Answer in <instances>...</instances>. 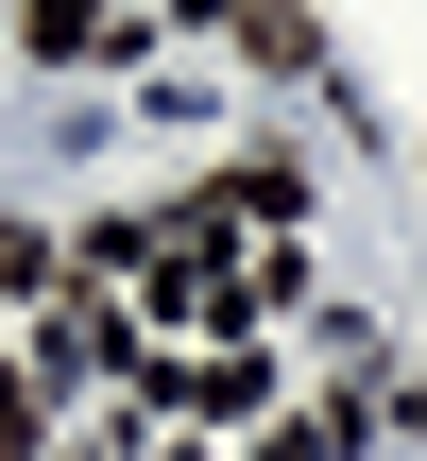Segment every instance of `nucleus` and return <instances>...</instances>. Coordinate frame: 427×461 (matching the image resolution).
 Here are the masks:
<instances>
[{
  "label": "nucleus",
  "instance_id": "f257e3e1",
  "mask_svg": "<svg viewBox=\"0 0 427 461\" xmlns=\"http://www.w3.org/2000/svg\"><path fill=\"white\" fill-rule=\"evenodd\" d=\"M223 34H240L257 68H325V17H308V0H223Z\"/></svg>",
  "mask_w": 427,
  "mask_h": 461
},
{
  "label": "nucleus",
  "instance_id": "f03ea898",
  "mask_svg": "<svg viewBox=\"0 0 427 461\" xmlns=\"http://www.w3.org/2000/svg\"><path fill=\"white\" fill-rule=\"evenodd\" d=\"M223 205H240V222H291V205H308V171H291V154H257V171H223Z\"/></svg>",
  "mask_w": 427,
  "mask_h": 461
},
{
  "label": "nucleus",
  "instance_id": "7ed1b4c3",
  "mask_svg": "<svg viewBox=\"0 0 427 461\" xmlns=\"http://www.w3.org/2000/svg\"><path fill=\"white\" fill-rule=\"evenodd\" d=\"M120 34V0H34V51H103Z\"/></svg>",
  "mask_w": 427,
  "mask_h": 461
},
{
  "label": "nucleus",
  "instance_id": "20e7f679",
  "mask_svg": "<svg viewBox=\"0 0 427 461\" xmlns=\"http://www.w3.org/2000/svg\"><path fill=\"white\" fill-rule=\"evenodd\" d=\"M342 445H359V411H291V428H274L257 461H342Z\"/></svg>",
  "mask_w": 427,
  "mask_h": 461
},
{
  "label": "nucleus",
  "instance_id": "39448f33",
  "mask_svg": "<svg viewBox=\"0 0 427 461\" xmlns=\"http://www.w3.org/2000/svg\"><path fill=\"white\" fill-rule=\"evenodd\" d=\"M34 428H51V411H34V376H0V461H34Z\"/></svg>",
  "mask_w": 427,
  "mask_h": 461
}]
</instances>
